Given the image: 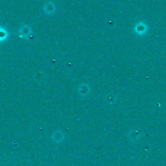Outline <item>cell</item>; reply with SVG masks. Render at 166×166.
I'll list each match as a JSON object with an SVG mask.
<instances>
[{
	"mask_svg": "<svg viewBox=\"0 0 166 166\" xmlns=\"http://www.w3.org/2000/svg\"><path fill=\"white\" fill-rule=\"evenodd\" d=\"M32 29L28 25H23L19 29V36L20 38L28 39L30 35L32 34Z\"/></svg>",
	"mask_w": 166,
	"mask_h": 166,
	"instance_id": "6da1fadb",
	"label": "cell"
},
{
	"mask_svg": "<svg viewBox=\"0 0 166 166\" xmlns=\"http://www.w3.org/2000/svg\"><path fill=\"white\" fill-rule=\"evenodd\" d=\"M134 31L138 35L143 36L147 33L148 27L146 23H145L143 22H140L135 25Z\"/></svg>",
	"mask_w": 166,
	"mask_h": 166,
	"instance_id": "7a4b0ae2",
	"label": "cell"
},
{
	"mask_svg": "<svg viewBox=\"0 0 166 166\" xmlns=\"http://www.w3.org/2000/svg\"><path fill=\"white\" fill-rule=\"evenodd\" d=\"M90 86L86 83H82L78 88V92L81 97H86L90 93Z\"/></svg>",
	"mask_w": 166,
	"mask_h": 166,
	"instance_id": "3957f363",
	"label": "cell"
},
{
	"mask_svg": "<svg viewBox=\"0 0 166 166\" xmlns=\"http://www.w3.org/2000/svg\"><path fill=\"white\" fill-rule=\"evenodd\" d=\"M43 10L47 14H53L56 10L55 4L52 2L46 3L44 5Z\"/></svg>",
	"mask_w": 166,
	"mask_h": 166,
	"instance_id": "277c9868",
	"label": "cell"
},
{
	"mask_svg": "<svg viewBox=\"0 0 166 166\" xmlns=\"http://www.w3.org/2000/svg\"><path fill=\"white\" fill-rule=\"evenodd\" d=\"M128 136L129 139H131L132 141H136L141 136V134H140V132L138 131V130H132L128 133Z\"/></svg>",
	"mask_w": 166,
	"mask_h": 166,
	"instance_id": "5b68a950",
	"label": "cell"
},
{
	"mask_svg": "<svg viewBox=\"0 0 166 166\" xmlns=\"http://www.w3.org/2000/svg\"><path fill=\"white\" fill-rule=\"evenodd\" d=\"M8 31L3 27H0V42L6 40L9 37Z\"/></svg>",
	"mask_w": 166,
	"mask_h": 166,
	"instance_id": "8992f818",
	"label": "cell"
},
{
	"mask_svg": "<svg viewBox=\"0 0 166 166\" xmlns=\"http://www.w3.org/2000/svg\"><path fill=\"white\" fill-rule=\"evenodd\" d=\"M115 100L116 99L114 97H111V96H109L108 97V102L110 103H113L114 102H115Z\"/></svg>",
	"mask_w": 166,
	"mask_h": 166,
	"instance_id": "52a82bcc",
	"label": "cell"
}]
</instances>
